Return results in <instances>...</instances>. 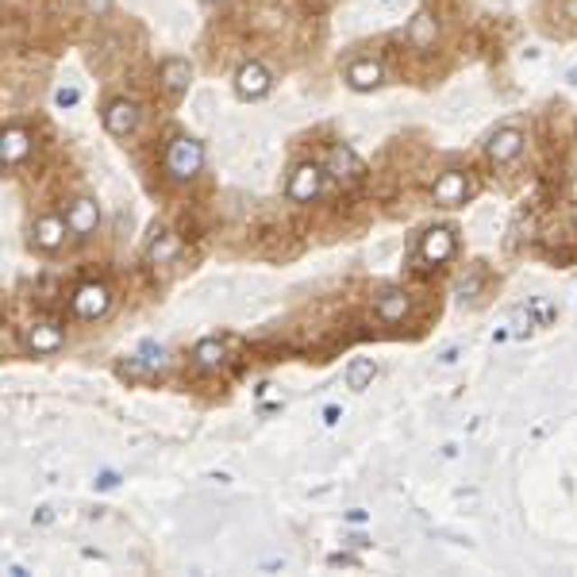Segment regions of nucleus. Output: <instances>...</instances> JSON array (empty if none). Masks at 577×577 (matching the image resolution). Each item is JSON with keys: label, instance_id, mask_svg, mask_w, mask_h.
<instances>
[{"label": "nucleus", "instance_id": "obj_27", "mask_svg": "<svg viewBox=\"0 0 577 577\" xmlns=\"http://www.w3.org/2000/svg\"><path fill=\"white\" fill-rule=\"evenodd\" d=\"M205 5H224V0H205Z\"/></svg>", "mask_w": 577, "mask_h": 577}, {"label": "nucleus", "instance_id": "obj_1", "mask_svg": "<svg viewBox=\"0 0 577 577\" xmlns=\"http://www.w3.org/2000/svg\"><path fill=\"white\" fill-rule=\"evenodd\" d=\"M200 169H205V147L189 135H178L166 151V173L173 181H193Z\"/></svg>", "mask_w": 577, "mask_h": 577}, {"label": "nucleus", "instance_id": "obj_19", "mask_svg": "<svg viewBox=\"0 0 577 577\" xmlns=\"http://www.w3.org/2000/svg\"><path fill=\"white\" fill-rule=\"evenodd\" d=\"M178 254H181L178 235H169V231H158V235L151 239V247H147V262H151V266H169V262H178Z\"/></svg>", "mask_w": 577, "mask_h": 577}, {"label": "nucleus", "instance_id": "obj_23", "mask_svg": "<svg viewBox=\"0 0 577 577\" xmlns=\"http://www.w3.org/2000/svg\"><path fill=\"white\" fill-rule=\"evenodd\" d=\"M112 5L115 0H85V12H89V16H108Z\"/></svg>", "mask_w": 577, "mask_h": 577}, {"label": "nucleus", "instance_id": "obj_7", "mask_svg": "<svg viewBox=\"0 0 577 577\" xmlns=\"http://www.w3.org/2000/svg\"><path fill=\"white\" fill-rule=\"evenodd\" d=\"M105 127H108V135L127 139L139 127V105H135V100H127V96L112 100V105L105 108Z\"/></svg>", "mask_w": 577, "mask_h": 577}, {"label": "nucleus", "instance_id": "obj_24", "mask_svg": "<svg viewBox=\"0 0 577 577\" xmlns=\"http://www.w3.org/2000/svg\"><path fill=\"white\" fill-rule=\"evenodd\" d=\"M558 16L577 20V0H562V5H558Z\"/></svg>", "mask_w": 577, "mask_h": 577}, {"label": "nucleus", "instance_id": "obj_25", "mask_svg": "<svg viewBox=\"0 0 577 577\" xmlns=\"http://www.w3.org/2000/svg\"><path fill=\"white\" fill-rule=\"evenodd\" d=\"M458 293H462V300H466V293H478V278H470V281H462V285H458Z\"/></svg>", "mask_w": 577, "mask_h": 577}, {"label": "nucleus", "instance_id": "obj_8", "mask_svg": "<svg viewBox=\"0 0 577 577\" xmlns=\"http://www.w3.org/2000/svg\"><path fill=\"white\" fill-rule=\"evenodd\" d=\"M108 305H112V293H108V285H100V281L81 285L74 297V312L81 320H100V316L108 312Z\"/></svg>", "mask_w": 577, "mask_h": 577}, {"label": "nucleus", "instance_id": "obj_5", "mask_svg": "<svg viewBox=\"0 0 577 577\" xmlns=\"http://www.w3.org/2000/svg\"><path fill=\"white\" fill-rule=\"evenodd\" d=\"M431 197H435V205L443 208H458V205H466V200L473 197V181L466 178V173H443V178L435 181V189H431Z\"/></svg>", "mask_w": 577, "mask_h": 577}, {"label": "nucleus", "instance_id": "obj_13", "mask_svg": "<svg viewBox=\"0 0 577 577\" xmlns=\"http://www.w3.org/2000/svg\"><path fill=\"white\" fill-rule=\"evenodd\" d=\"M489 158H493L497 166L512 162V158H519V151H524V132H516V127H500V132L489 139Z\"/></svg>", "mask_w": 577, "mask_h": 577}, {"label": "nucleus", "instance_id": "obj_10", "mask_svg": "<svg viewBox=\"0 0 577 577\" xmlns=\"http://www.w3.org/2000/svg\"><path fill=\"white\" fill-rule=\"evenodd\" d=\"M66 224H69V231L74 235H93L96 231V224H100V208H96V200L93 197H78L74 205L66 208Z\"/></svg>", "mask_w": 577, "mask_h": 577}, {"label": "nucleus", "instance_id": "obj_3", "mask_svg": "<svg viewBox=\"0 0 577 577\" xmlns=\"http://www.w3.org/2000/svg\"><path fill=\"white\" fill-rule=\"evenodd\" d=\"M324 193V169L320 166H297L293 173H288V200H297V205H312L316 197Z\"/></svg>", "mask_w": 577, "mask_h": 577}, {"label": "nucleus", "instance_id": "obj_17", "mask_svg": "<svg viewBox=\"0 0 577 577\" xmlns=\"http://www.w3.org/2000/svg\"><path fill=\"white\" fill-rule=\"evenodd\" d=\"M27 154H32V135H27L23 127H8L5 142H0V158H5V166H20Z\"/></svg>", "mask_w": 577, "mask_h": 577}, {"label": "nucleus", "instance_id": "obj_9", "mask_svg": "<svg viewBox=\"0 0 577 577\" xmlns=\"http://www.w3.org/2000/svg\"><path fill=\"white\" fill-rule=\"evenodd\" d=\"M270 85H273V78H270V69H266L262 62H243V66H239V74H235V93H239L243 100L266 96Z\"/></svg>", "mask_w": 577, "mask_h": 577}, {"label": "nucleus", "instance_id": "obj_14", "mask_svg": "<svg viewBox=\"0 0 577 577\" xmlns=\"http://www.w3.org/2000/svg\"><path fill=\"white\" fill-rule=\"evenodd\" d=\"M66 231H69L66 220H58V215H42V220H35V227H32V239H35V247H42V251H58L62 247V239H66Z\"/></svg>", "mask_w": 577, "mask_h": 577}, {"label": "nucleus", "instance_id": "obj_21", "mask_svg": "<svg viewBox=\"0 0 577 577\" xmlns=\"http://www.w3.org/2000/svg\"><path fill=\"white\" fill-rule=\"evenodd\" d=\"M139 358L147 362V370L154 373V370H166V346H154V343H142V351H139Z\"/></svg>", "mask_w": 577, "mask_h": 577}, {"label": "nucleus", "instance_id": "obj_15", "mask_svg": "<svg viewBox=\"0 0 577 577\" xmlns=\"http://www.w3.org/2000/svg\"><path fill=\"white\" fill-rule=\"evenodd\" d=\"M408 308H412L408 293H404V288H389V293H381V300H378V320L381 324H404Z\"/></svg>", "mask_w": 577, "mask_h": 577}, {"label": "nucleus", "instance_id": "obj_26", "mask_svg": "<svg viewBox=\"0 0 577 577\" xmlns=\"http://www.w3.org/2000/svg\"><path fill=\"white\" fill-rule=\"evenodd\" d=\"M570 81H573V85H577V66H573V69H570Z\"/></svg>", "mask_w": 577, "mask_h": 577}, {"label": "nucleus", "instance_id": "obj_6", "mask_svg": "<svg viewBox=\"0 0 577 577\" xmlns=\"http://www.w3.org/2000/svg\"><path fill=\"white\" fill-rule=\"evenodd\" d=\"M327 173L339 185H358V181H362V173H366V166H362V158H358L351 147H331L327 151Z\"/></svg>", "mask_w": 577, "mask_h": 577}, {"label": "nucleus", "instance_id": "obj_11", "mask_svg": "<svg viewBox=\"0 0 577 577\" xmlns=\"http://www.w3.org/2000/svg\"><path fill=\"white\" fill-rule=\"evenodd\" d=\"M158 81H162V89L169 96H185L189 93V85H193V62H185V58H166Z\"/></svg>", "mask_w": 577, "mask_h": 577}, {"label": "nucleus", "instance_id": "obj_4", "mask_svg": "<svg viewBox=\"0 0 577 577\" xmlns=\"http://www.w3.org/2000/svg\"><path fill=\"white\" fill-rule=\"evenodd\" d=\"M454 251H458V239H454L451 227H431L427 235L420 239V262H427V266L451 262Z\"/></svg>", "mask_w": 577, "mask_h": 577}, {"label": "nucleus", "instance_id": "obj_20", "mask_svg": "<svg viewBox=\"0 0 577 577\" xmlns=\"http://www.w3.org/2000/svg\"><path fill=\"white\" fill-rule=\"evenodd\" d=\"M378 378V366H373V358H351V366H346V389H354V393H366Z\"/></svg>", "mask_w": 577, "mask_h": 577}, {"label": "nucleus", "instance_id": "obj_2", "mask_svg": "<svg viewBox=\"0 0 577 577\" xmlns=\"http://www.w3.org/2000/svg\"><path fill=\"white\" fill-rule=\"evenodd\" d=\"M62 343H66V331L58 327L54 320H35V324L23 327V346L32 354H58L62 351Z\"/></svg>", "mask_w": 577, "mask_h": 577}, {"label": "nucleus", "instance_id": "obj_18", "mask_svg": "<svg viewBox=\"0 0 577 577\" xmlns=\"http://www.w3.org/2000/svg\"><path fill=\"white\" fill-rule=\"evenodd\" d=\"M435 39H439V20L431 16V12H420V16L408 23V42L416 50H431L435 47Z\"/></svg>", "mask_w": 577, "mask_h": 577}, {"label": "nucleus", "instance_id": "obj_16", "mask_svg": "<svg viewBox=\"0 0 577 577\" xmlns=\"http://www.w3.org/2000/svg\"><path fill=\"white\" fill-rule=\"evenodd\" d=\"M193 362H197V370H205V373H212V370H224V362H227V346L220 343V339H200L197 346H193Z\"/></svg>", "mask_w": 577, "mask_h": 577}, {"label": "nucleus", "instance_id": "obj_22", "mask_svg": "<svg viewBox=\"0 0 577 577\" xmlns=\"http://www.w3.org/2000/svg\"><path fill=\"white\" fill-rule=\"evenodd\" d=\"M54 100H58V108H74L78 100H81V93L74 89V85H66V89H58V93H54Z\"/></svg>", "mask_w": 577, "mask_h": 577}, {"label": "nucleus", "instance_id": "obj_12", "mask_svg": "<svg viewBox=\"0 0 577 577\" xmlns=\"http://www.w3.org/2000/svg\"><path fill=\"white\" fill-rule=\"evenodd\" d=\"M381 78H385V69H381V62H373V58H354V62L346 66V85H351L354 93L378 89Z\"/></svg>", "mask_w": 577, "mask_h": 577}]
</instances>
